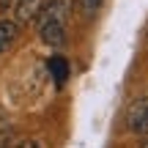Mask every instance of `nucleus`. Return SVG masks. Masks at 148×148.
Masks as SVG:
<instances>
[{
    "instance_id": "obj_3",
    "label": "nucleus",
    "mask_w": 148,
    "mask_h": 148,
    "mask_svg": "<svg viewBox=\"0 0 148 148\" xmlns=\"http://www.w3.org/2000/svg\"><path fill=\"white\" fill-rule=\"evenodd\" d=\"M44 0H16L14 3V22H30L38 16V11H41Z\"/></svg>"
},
{
    "instance_id": "obj_4",
    "label": "nucleus",
    "mask_w": 148,
    "mask_h": 148,
    "mask_svg": "<svg viewBox=\"0 0 148 148\" xmlns=\"http://www.w3.org/2000/svg\"><path fill=\"white\" fill-rule=\"evenodd\" d=\"M49 71H52V82L55 88H63L69 82V60L63 55H52L49 58Z\"/></svg>"
},
{
    "instance_id": "obj_5",
    "label": "nucleus",
    "mask_w": 148,
    "mask_h": 148,
    "mask_svg": "<svg viewBox=\"0 0 148 148\" xmlns=\"http://www.w3.org/2000/svg\"><path fill=\"white\" fill-rule=\"evenodd\" d=\"M19 36V25L14 19H0V52H8Z\"/></svg>"
},
{
    "instance_id": "obj_1",
    "label": "nucleus",
    "mask_w": 148,
    "mask_h": 148,
    "mask_svg": "<svg viewBox=\"0 0 148 148\" xmlns=\"http://www.w3.org/2000/svg\"><path fill=\"white\" fill-rule=\"evenodd\" d=\"M66 22H69L66 0H44L41 11L36 16V25H38V33H41L44 44H49V47L66 44Z\"/></svg>"
},
{
    "instance_id": "obj_6",
    "label": "nucleus",
    "mask_w": 148,
    "mask_h": 148,
    "mask_svg": "<svg viewBox=\"0 0 148 148\" xmlns=\"http://www.w3.org/2000/svg\"><path fill=\"white\" fill-rule=\"evenodd\" d=\"M101 3H104V0H79V8H82L85 14H93V11H99Z\"/></svg>"
},
{
    "instance_id": "obj_7",
    "label": "nucleus",
    "mask_w": 148,
    "mask_h": 148,
    "mask_svg": "<svg viewBox=\"0 0 148 148\" xmlns=\"http://www.w3.org/2000/svg\"><path fill=\"white\" fill-rule=\"evenodd\" d=\"M19 148H41V145H38L36 140H22V143H19Z\"/></svg>"
},
{
    "instance_id": "obj_2",
    "label": "nucleus",
    "mask_w": 148,
    "mask_h": 148,
    "mask_svg": "<svg viewBox=\"0 0 148 148\" xmlns=\"http://www.w3.org/2000/svg\"><path fill=\"white\" fill-rule=\"evenodd\" d=\"M126 126H129V132L148 137V96H143V99H137V101L129 104V110H126Z\"/></svg>"
},
{
    "instance_id": "obj_8",
    "label": "nucleus",
    "mask_w": 148,
    "mask_h": 148,
    "mask_svg": "<svg viewBox=\"0 0 148 148\" xmlns=\"http://www.w3.org/2000/svg\"><path fill=\"white\" fill-rule=\"evenodd\" d=\"M140 148H148V137H145V140H143V143H140Z\"/></svg>"
}]
</instances>
